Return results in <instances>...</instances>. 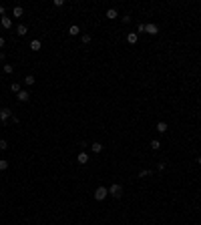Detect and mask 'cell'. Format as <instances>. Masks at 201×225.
<instances>
[{
    "mask_svg": "<svg viewBox=\"0 0 201 225\" xmlns=\"http://www.w3.org/2000/svg\"><path fill=\"white\" fill-rule=\"evenodd\" d=\"M24 82H26V85H28V86H32L34 82H36V78H34V74H26V78H24Z\"/></svg>",
    "mask_w": 201,
    "mask_h": 225,
    "instance_id": "16",
    "label": "cell"
},
{
    "mask_svg": "<svg viewBox=\"0 0 201 225\" xmlns=\"http://www.w3.org/2000/svg\"><path fill=\"white\" fill-rule=\"evenodd\" d=\"M139 32H145V24H143V22L137 24V34H139Z\"/></svg>",
    "mask_w": 201,
    "mask_h": 225,
    "instance_id": "23",
    "label": "cell"
},
{
    "mask_svg": "<svg viewBox=\"0 0 201 225\" xmlns=\"http://www.w3.org/2000/svg\"><path fill=\"white\" fill-rule=\"evenodd\" d=\"M127 42H129V44H137V42H139V34H137V32H129V34H127Z\"/></svg>",
    "mask_w": 201,
    "mask_h": 225,
    "instance_id": "7",
    "label": "cell"
},
{
    "mask_svg": "<svg viewBox=\"0 0 201 225\" xmlns=\"http://www.w3.org/2000/svg\"><path fill=\"white\" fill-rule=\"evenodd\" d=\"M16 32H18V36H24V34L28 32V28H26V24H18V28H16Z\"/></svg>",
    "mask_w": 201,
    "mask_h": 225,
    "instance_id": "14",
    "label": "cell"
},
{
    "mask_svg": "<svg viewBox=\"0 0 201 225\" xmlns=\"http://www.w3.org/2000/svg\"><path fill=\"white\" fill-rule=\"evenodd\" d=\"M0 14H2V16H6V8H4V6H0Z\"/></svg>",
    "mask_w": 201,
    "mask_h": 225,
    "instance_id": "26",
    "label": "cell"
},
{
    "mask_svg": "<svg viewBox=\"0 0 201 225\" xmlns=\"http://www.w3.org/2000/svg\"><path fill=\"white\" fill-rule=\"evenodd\" d=\"M77 163H79V165H86V163H89V155H86L85 151H82V153H79V157H77Z\"/></svg>",
    "mask_w": 201,
    "mask_h": 225,
    "instance_id": "8",
    "label": "cell"
},
{
    "mask_svg": "<svg viewBox=\"0 0 201 225\" xmlns=\"http://www.w3.org/2000/svg\"><path fill=\"white\" fill-rule=\"evenodd\" d=\"M155 129H157V133H159V135H165L169 127H167V123H163V121H161V123H157V127H155Z\"/></svg>",
    "mask_w": 201,
    "mask_h": 225,
    "instance_id": "9",
    "label": "cell"
},
{
    "mask_svg": "<svg viewBox=\"0 0 201 225\" xmlns=\"http://www.w3.org/2000/svg\"><path fill=\"white\" fill-rule=\"evenodd\" d=\"M4 72L6 74H12V72H14V67H12V64H4Z\"/></svg>",
    "mask_w": 201,
    "mask_h": 225,
    "instance_id": "21",
    "label": "cell"
},
{
    "mask_svg": "<svg viewBox=\"0 0 201 225\" xmlns=\"http://www.w3.org/2000/svg\"><path fill=\"white\" fill-rule=\"evenodd\" d=\"M145 177H151V171H149V169H143V171L139 173V179H145Z\"/></svg>",
    "mask_w": 201,
    "mask_h": 225,
    "instance_id": "19",
    "label": "cell"
},
{
    "mask_svg": "<svg viewBox=\"0 0 201 225\" xmlns=\"http://www.w3.org/2000/svg\"><path fill=\"white\" fill-rule=\"evenodd\" d=\"M0 60H4V53H0Z\"/></svg>",
    "mask_w": 201,
    "mask_h": 225,
    "instance_id": "28",
    "label": "cell"
},
{
    "mask_svg": "<svg viewBox=\"0 0 201 225\" xmlns=\"http://www.w3.org/2000/svg\"><path fill=\"white\" fill-rule=\"evenodd\" d=\"M62 4H64V0H54V6H57V8H60Z\"/></svg>",
    "mask_w": 201,
    "mask_h": 225,
    "instance_id": "25",
    "label": "cell"
},
{
    "mask_svg": "<svg viewBox=\"0 0 201 225\" xmlns=\"http://www.w3.org/2000/svg\"><path fill=\"white\" fill-rule=\"evenodd\" d=\"M145 32L151 34V36H155V34H159V26L153 24V22H149V24H145Z\"/></svg>",
    "mask_w": 201,
    "mask_h": 225,
    "instance_id": "3",
    "label": "cell"
},
{
    "mask_svg": "<svg viewBox=\"0 0 201 225\" xmlns=\"http://www.w3.org/2000/svg\"><path fill=\"white\" fill-rule=\"evenodd\" d=\"M0 24H2V26L8 30L10 26H12V20H10V16H2V18H0Z\"/></svg>",
    "mask_w": 201,
    "mask_h": 225,
    "instance_id": "10",
    "label": "cell"
},
{
    "mask_svg": "<svg viewBox=\"0 0 201 225\" xmlns=\"http://www.w3.org/2000/svg\"><path fill=\"white\" fill-rule=\"evenodd\" d=\"M91 151H93V153H100V151H103V145H100V143H93Z\"/></svg>",
    "mask_w": 201,
    "mask_h": 225,
    "instance_id": "17",
    "label": "cell"
},
{
    "mask_svg": "<svg viewBox=\"0 0 201 225\" xmlns=\"http://www.w3.org/2000/svg\"><path fill=\"white\" fill-rule=\"evenodd\" d=\"M0 149H2V151H6V149H8V143H6V141H4V139L0 141Z\"/></svg>",
    "mask_w": 201,
    "mask_h": 225,
    "instance_id": "24",
    "label": "cell"
},
{
    "mask_svg": "<svg viewBox=\"0 0 201 225\" xmlns=\"http://www.w3.org/2000/svg\"><path fill=\"white\" fill-rule=\"evenodd\" d=\"M0 48H4V38L0 36Z\"/></svg>",
    "mask_w": 201,
    "mask_h": 225,
    "instance_id": "27",
    "label": "cell"
},
{
    "mask_svg": "<svg viewBox=\"0 0 201 225\" xmlns=\"http://www.w3.org/2000/svg\"><path fill=\"white\" fill-rule=\"evenodd\" d=\"M93 195H95L97 201H103V199H107V197H109V189L100 185V187H97V189H95V193H93Z\"/></svg>",
    "mask_w": 201,
    "mask_h": 225,
    "instance_id": "2",
    "label": "cell"
},
{
    "mask_svg": "<svg viewBox=\"0 0 201 225\" xmlns=\"http://www.w3.org/2000/svg\"><path fill=\"white\" fill-rule=\"evenodd\" d=\"M16 99H18V103H26V101H30V93L28 91H20L18 95H16Z\"/></svg>",
    "mask_w": 201,
    "mask_h": 225,
    "instance_id": "5",
    "label": "cell"
},
{
    "mask_svg": "<svg viewBox=\"0 0 201 225\" xmlns=\"http://www.w3.org/2000/svg\"><path fill=\"white\" fill-rule=\"evenodd\" d=\"M40 48H42V42H40L38 38H34V40H30V50H34V53H38Z\"/></svg>",
    "mask_w": 201,
    "mask_h": 225,
    "instance_id": "6",
    "label": "cell"
},
{
    "mask_svg": "<svg viewBox=\"0 0 201 225\" xmlns=\"http://www.w3.org/2000/svg\"><path fill=\"white\" fill-rule=\"evenodd\" d=\"M197 163H199V165H201V157H197Z\"/></svg>",
    "mask_w": 201,
    "mask_h": 225,
    "instance_id": "29",
    "label": "cell"
},
{
    "mask_svg": "<svg viewBox=\"0 0 201 225\" xmlns=\"http://www.w3.org/2000/svg\"><path fill=\"white\" fill-rule=\"evenodd\" d=\"M10 89H12V93H16V95H18V93L22 91V89H20V85H18V82H12V85H10Z\"/></svg>",
    "mask_w": 201,
    "mask_h": 225,
    "instance_id": "18",
    "label": "cell"
},
{
    "mask_svg": "<svg viewBox=\"0 0 201 225\" xmlns=\"http://www.w3.org/2000/svg\"><path fill=\"white\" fill-rule=\"evenodd\" d=\"M109 195L115 197V199H121V197H123V185H119V183L111 185V187H109Z\"/></svg>",
    "mask_w": 201,
    "mask_h": 225,
    "instance_id": "1",
    "label": "cell"
},
{
    "mask_svg": "<svg viewBox=\"0 0 201 225\" xmlns=\"http://www.w3.org/2000/svg\"><path fill=\"white\" fill-rule=\"evenodd\" d=\"M10 117H12V111L10 109H0V121H2V123H6Z\"/></svg>",
    "mask_w": 201,
    "mask_h": 225,
    "instance_id": "4",
    "label": "cell"
},
{
    "mask_svg": "<svg viewBox=\"0 0 201 225\" xmlns=\"http://www.w3.org/2000/svg\"><path fill=\"white\" fill-rule=\"evenodd\" d=\"M149 145H151V149H153V151H159V149H161V141H159V139H153Z\"/></svg>",
    "mask_w": 201,
    "mask_h": 225,
    "instance_id": "15",
    "label": "cell"
},
{
    "mask_svg": "<svg viewBox=\"0 0 201 225\" xmlns=\"http://www.w3.org/2000/svg\"><path fill=\"white\" fill-rule=\"evenodd\" d=\"M6 169H8V161L2 159V161H0V171H6Z\"/></svg>",
    "mask_w": 201,
    "mask_h": 225,
    "instance_id": "22",
    "label": "cell"
},
{
    "mask_svg": "<svg viewBox=\"0 0 201 225\" xmlns=\"http://www.w3.org/2000/svg\"><path fill=\"white\" fill-rule=\"evenodd\" d=\"M22 14H24L22 6H14V8H12V16H14V18H20Z\"/></svg>",
    "mask_w": 201,
    "mask_h": 225,
    "instance_id": "12",
    "label": "cell"
},
{
    "mask_svg": "<svg viewBox=\"0 0 201 225\" xmlns=\"http://www.w3.org/2000/svg\"><path fill=\"white\" fill-rule=\"evenodd\" d=\"M68 34H71V36H79V34H81V28H79L77 24H72L71 28H68Z\"/></svg>",
    "mask_w": 201,
    "mask_h": 225,
    "instance_id": "13",
    "label": "cell"
},
{
    "mask_svg": "<svg viewBox=\"0 0 201 225\" xmlns=\"http://www.w3.org/2000/svg\"><path fill=\"white\" fill-rule=\"evenodd\" d=\"M81 40H82V44H89V42H91V34H82V36H81Z\"/></svg>",
    "mask_w": 201,
    "mask_h": 225,
    "instance_id": "20",
    "label": "cell"
},
{
    "mask_svg": "<svg viewBox=\"0 0 201 225\" xmlns=\"http://www.w3.org/2000/svg\"><path fill=\"white\" fill-rule=\"evenodd\" d=\"M105 16H107L109 20H115L117 16H119V12H117L115 8H109V10H107V14H105Z\"/></svg>",
    "mask_w": 201,
    "mask_h": 225,
    "instance_id": "11",
    "label": "cell"
}]
</instances>
